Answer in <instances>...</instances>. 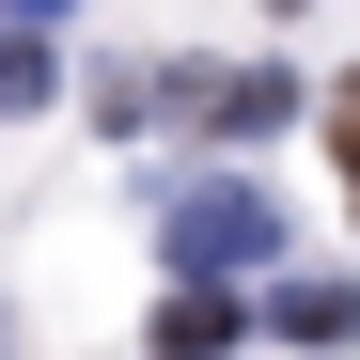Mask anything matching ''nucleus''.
<instances>
[{
    "label": "nucleus",
    "mask_w": 360,
    "mask_h": 360,
    "mask_svg": "<svg viewBox=\"0 0 360 360\" xmlns=\"http://www.w3.org/2000/svg\"><path fill=\"white\" fill-rule=\"evenodd\" d=\"M157 235H172V266H188V282H251V266H282V204L251 188V172H188V188H172L157 204Z\"/></svg>",
    "instance_id": "f257e3e1"
},
{
    "label": "nucleus",
    "mask_w": 360,
    "mask_h": 360,
    "mask_svg": "<svg viewBox=\"0 0 360 360\" xmlns=\"http://www.w3.org/2000/svg\"><path fill=\"white\" fill-rule=\"evenodd\" d=\"M188 110H204L219 141H266L282 110H297V79H282V63H219V79H188Z\"/></svg>",
    "instance_id": "f03ea898"
},
{
    "label": "nucleus",
    "mask_w": 360,
    "mask_h": 360,
    "mask_svg": "<svg viewBox=\"0 0 360 360\" xmlns=\"http://www.w3.org/2000/svg\"><path fill=\"white\" fill-rule=\"evenodd\" d=\"M235 329H251V314H235L219 282H172L157 297V360H235Z\"/></svg>",
    "instance_id": "7ed1b4c3"
},
{
    "label": "nucleus",
    "mask_w": 360,
    "mask_h": 360,
    "mask_svg": "<svg viewBox=\"0 0 360 360\" xmlns=\"http://www.w3.org/2000/svg\"><path fill=\"white\" fill-rule=\"evenodd\" d=\"M282 345H314V360H345L360 345V282H282V314H266Z\"/></svg>",
    "instance_id": "20e7f679"
},
{
    "label": "nucleus",
    "mask_w": 360,
    "mask_h": 360,
    "mask_svg": "<svg viewBox=\"0 0 360 360\" xmlns=\"http://www.w3.org/2000/svg\"><path fill=\"white\" fill-rule=\"evenodd\" d=\"M0 110H47V47L32 32H0Z\"/></svg>",
    "instance_id": "39448f33"
},
{
    "label": "nucleus",
    "mask_w": 360,
    "mask_h": 360,
    "mask_svg": "<svg viewBox=\"0 0 360 360\" xmlns=\"http://www.w3.org/2000/svg\"><path fill=\"white\" fill-rule=\"evenodd\" d=\"M329 157H345V219H360V63H345V110H329Z\"/></svg>",
    "instance_id": "423d86ee"
},
{
    "label": "nucleus",
    "mask_w": 360,
    "mask_h": 360,
    "mask_svg": "<svg viewBox=\"0 0 360 360\" xmlns=\"http://www.w3.org/2000/svg\"><path fill=\"white\" fill-rule=\"evenodd\" d=\"M47 16H63V0H0V32H47Z\"/></svg>",
    "instance_id": "0eeeda50"
}]
</instances>
